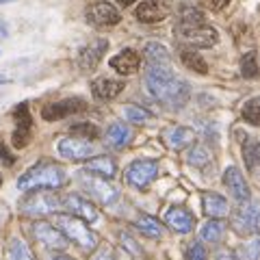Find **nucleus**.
<instances>
[{
    "mask_svg": "<svg viewBox=\"0 0 260 260\" xmlns=\"http://www.w3.org/2000/svg\"><path fill=\"white\" fill-rule=\"evenodd\" d=\"M145 87L152 98H156L169 109H182L189 100V85L182 78H178L169 65H148L145 72Z\"/></svg>",
    "mask_w": 260,
    "mask_h": 260,
    "instance_id": "1",
    "label": "nucleus"
},
{
    "mask_svg": "<svg viewBox=\"0 0 260 260\" xmlns=\"http://www.w3.org/2000/svg\"><path fill=\"white\" fill-rule=\"evenodd\" d=\"M68 176L61 165L54 162H39V165L30 167L18 178V189L24 193L30 191H44V189H59L65 184Z\"/></svg>",
    "mask_w": 260,
    "mask_h": 260,
    "instance_id": "2",
    "label": "nucleus"
},
{
    "mask_svg": "<svg viewBox=\"0 0 260 260\" xmlns=\"http://www.w3.org/2000/svg\"><path fill=\"white\" fill-rule=\"evenodd\" d=\"M54 221L63 230L65 237H68L72 243H76L80 249L93 251L98 247V237L91 230H89V225H87L85 219H80V217L72 215V213H59L54 217Z\"/></svg>",
    "mask_w": 260,
    "mask_h": 260,
    "instance_id": "3",
    "label": "nucleus"
},
{
    "mask_svg": "<svg viewBox=\"0 0 260 260\" xmlns=\"http://www.w3.org/2000/svg\"><path fill=\"white\" fill-rule=\"evenodd\" d=\"M176 37L182 44L191 46V48H213L217 44V30L213 26H208L206 22L202 24H176Z\"/></svg>",
    "mask_w": 260,
    "mask_h": 260,
    "instance_id": "4",
    "label": "nucleus"
},
{
    "mask_svg": "<svg viewBox=\"0 0 260 260\" xmlns=\"http://www.w3.org/2000/svg\"><path fill=\"white\" fill-rule=\"evenodd\" d=\"M63 200H59L56 195L52 193H42V191H30L26 198L20 202V210L26 215H37V217H44V215H50L56 213L61 208Z\"/></svg>",
    "mask_w": 260,
    "mask_h": 260,
    "instance_id": "5",
    "label": "nucleus"
},
{
    "mask_svg": "<svg viewBox=\"0 0 260 260\" xmlns=\"http://www.w3.org/2000/svg\"><path fill=\"white\" fill-rule=\"evenodd\" d=\"M85 18L93 28H111L121 22V13L109 0H98L85 9Z\"/></svg>",
    "mask_w": 260,
    "mask_h": 260,
    "instance_id": "6",
    "label": "nucleus"
},
{
    "mask_svg": "<svg viewBox=\"0 0 260 260\" xmlns=\"http://www.w3.org/2000/svg\"><path fill=\"white\" fill-rule=\"evenodd\" d=\"M158 176V162L156 160H135L126 169V180L135 189H148L152 180Z\"/></svg>",
    "mask_w": 260,
    "mask_h": 260,
    "instance_id": "7",
    "label": "nucleus"
},
{
    "mask_svg": "<svg viewBox=\"0 0 260 260\" xmlns=\"http://www.w3.org/2000/svg\"><path fill=\"white\" fill-rule=\"evenodd\" d=\"M232 228L243 237L260 230V204H245L232 213Z\"/></svg>",
    "mask_w": 260,
    "mask_h": 260,
    "instance_id": "8",
    "label": "nucleus"
},
{
    "mask_svg": "<svg viewBox=\"0 0 260 260\" xmlns=\"http://www.w3.org/2000/svg\"><path fill=\"white\" fill-rule=\"evenodd\" d=\"M32 237L37 239V243H42L44 247L54 249V251H63L70 243V239L63 234L61 228H54V225L46 223V221L32 223Z\"/></svg>",
    "mask_w": 260,
    "mask_h": 260,
    "instance_id": "9",
    "label": "nucleus"
},
{
    "mask_svg": "<svg viewBox=\"0 0 260 260\" xmlns=\"http://www.w3.org/2000/svg\"><path fill=\"white\" fill-rule=\"evenodd\" d=\"M85 109H87V102L83 98H65V100L46 104L42 109V117L46 121H59V119H65L70 115H76V113L85 111Z\"/></svg>",
    "mask_w": 260,
    "mask_h": 260,
    "instance_id": "10",
    "label": "nucleus"
},
{
    "mask_svg": "<svg viewBox=\"0 0 260 260\" xmlns=\"http://www.w3.org/2000/svg\"><path fill=\"white\" fill-rule=\"evenodd\" d=\"M56 150H59V156L68 158V160H87L93 154V145L89 139L83 137H63V139L56 143Z\"/></svg>",
    "mask_w": 260,
    "mask_h": 260,
    "instance_id": "11",
    "label": "nucleus"
},
{
    "mask_svg": "<svg viewBox=\"0 0 260 260\" xmlns=\"http://www.w3.org/2000/svg\"><path fill=\"white\" fill-rule=\"evenodd\" d=\"M109 48V42L107 39H91L87 46L80 48V52L76 56V65L83 72H93L98 68V63L102 61L104 52Z\"/></svg>",
    "mask_w": 260,
    "mask_h": 260,
    "instance_id": "12",
    "label": "nucleus"
},
{
    "mask_svg": "<svg viewBox=\"0 0 260 260\" xmlns=\"http://www.w3.org/2000/svg\"><path fill=\"white\" fill-rule=\"evenodd\" d=\"M13 117H15V130H13V137H11L13 145L15 148H26V145L30 143V126H32L28 104L22 102L20 107H15Z\"/></svg>",
    "mask_w": 260,
    "mask_h": 260,
    "instance_id": "13",
    "label": "nucleus"
},
{
    "mask_svg": "<svg viewBox=\"0 0 260 260\" xmlns=\"http://www.w3.org/2000/svg\"><path fill=\"white\" fill-rule=\"evenodd\" d=\"M63 206L68 208V213L85 219L87 223H93L98 219V208L87 198H83V195H76V193L65 195V198H63Z\"/></svg>",
    "mask_w": 260,
    "mask_h": 260,
    "instance_id": "14",
    "label": "nucleus"
},
{
    "mask_svg": "<svg viewBox=\"0 0 260 260\" xmlns=\"http://www.w3.org/2000/svg\"><path fill=\"white\" fill-rule=\"evenodd\" d=\"M223 184L237 202H249L251 191H249V186L245 182V178H243V174L237 167H228L223 172Z\"/></svg>",
    "mask_w": 260,
    "mask_h": 260,
    "instance_id": "15",
    "label": "nucleus"
},
{
    "mask_svg": "<svg viewBox=\"0 0 260 260\" xmlns=\"http://www.w3.org/2000/svg\"><path fill=\"white\" fill-rule=\"evenodd\" d=\"M83 184L87 186L89 191H91L93 198L100 200V204H113V202L119 198L117 189L107 182V178H100V176H91V174H89V178L87 176L83 178Z\"/></svg>",
    "mask_w": 260,
    "mask_h": 260,
    "instance_id": "16",
    "label": "nucleus"
},
{
    "mask_svg": "<svg viewBox=\"0 0 260 260\" xmlns=\"http://www.w3.org/2000/svg\"><path fill=\"white\" fill-rule=\"evenodd\" d=\"M167 5L162 0H141L139 7H137V20L143 22V24H156V22H162L167 18Z\"/></svg>",
    "mask_w": 260,
    "mask_h": 260,
    "instance_id": "17",
    "label": "nucleus"
},
{
    "mask_svg": "<svg viewBox=\"0 0 260 260\" xmlns=\"http://www.w3.org/2000/svg\"><path fill=\"white\" fill-rule=\"evenodd\" d=\"M124 91V80H117V78H95L91 83V93L98 102H111Z\"/></svg>",
    "mask_w": 260,
    "mask_h": 260,
    "instance_id": "18",
    "label": "nucleus"
},
{
    "mask_svg": "<svg viewBox=\"0 0 260 260\" xmlns=\"http://www.w3.org/2000/svg\"><path fill=\"white\" fill-rule=\"evenodd\" d=\"M109 65L117 72V74L128 76V74H135V72L139 70L141 56H139V52H137V50H133V48H124V50L117 52V54L109 61Z\"/></svg>",
    "mask_w": 260,
    "mask_h": 260,
    "instance_id": "19",
    "label": "nucleus"
},
{
    "mask_svg": "<svg viewBox=\"0 0 260 260\" xmlns=\"http://www.w3.org/2000/svg\"><path fill=\"white\" fill-rule=\"evenodd\" d=\"M165 223L172 228V230L180 232V234H186L193 230L195 225V217L189 213L186 208H180V206H172L165 213Z\"/></svg>",
    "mask_w": 260,
    "mask_h": 260,
    "instance_id": "20",
    "label": "nucleus"
},
{
    "mask_svg": "<svg viewBox=\"0 0 260 260\" xmlns=\"http://www.w3.org/2000/svg\"><path fill=\"white\" fill-rule=\"evenodd\" d=\"M85 174H91V176H100V178H113L117 174V165L111 156H93L91 160H87L85 165Z\"/></svg>",
    "mask_w": 260,
    "mask_h": 260,
    "instance_id": "21",
    "label": "nucleus"
},
{
    "mask_svg": "<svg viewBox=\"0 0 260 260\" xmlns=\"http://www.w3.org/2000/svg\"><path fill=\"white\" fill-rule=\"evenodd\" d=\"M162 137H165V143H167L172 150H182V148H186V145H191V143H193L195 133H193L191 128L174 126V128H169Z\"/></svg>",
    "mask_w": 260,
    "mask_h": 260,
    "instance_id": "22",
    "label": "nucleus"
},
{
    "mask_svg": "<svg viewBox=\"0 0 260 260\" xmlns=\"http://www.w3.org/2000/svg\"><path fill=\"white\" fill-rule=\"evenodd\" d=\"M130 139H133V130H130V126H126L124 121H115V124L109 126L107 143L111 145V148H115V150L126 148V145L130 143Z\"/></svg>",
    "mask_w": 260,
    "mask_h": 260,
    "instance_id": "23",
    "label": "nucleus"
},
{
    "mask_svg": "<svg viewBox=\"0 0 260 260\" xmlns=\"http://www.w3.org/2000/svg\"><path fill=\"white\" fill-rule=\"evenodd\" d=\"M202 208H204V213L210 217V219H221L228 215V200L221 198L219 193H204V198H202Z\"/></svg>",
    "mask_w": 260,
    "mask_h": 260,
    "instance_id": "24",
    "label": "nucleus"
},
{
    "mask_svg": "<svg viewBox=\"0 0 260 260\" xmlns=\"http://www.w3.org/2000/svg\"><path fill=\"white\" fill-rule=\"evenodd\" d=\"M180 61L184 63L186 70L195 72V74H206L208 72V63L204 61V56L200 52H195V48H191V46L180 48Z\"/></svg>",
    "mask_w": 260,
    "mask_h": 260,
    "instance_id": "25",
    "label": "nucleus"
},
{
    "mask_svg": "<svg viewBox=\"0 0 260 260\" xmlns=\"http://www.w3.org/2000/svg\"><path fill=\"white\" fill-rule=\"evenodd\" d=\"M243 160L249 174H258L260 172V141L258 139H245L243 143Z\"/></svg>",
    "mask_w": 260,
    "mask_h": 260,
    "instance_id": "26",
    "label": "nucleus"
},
{
    "mask_svg": "<svg viewBox=\"0 0 260 260\" xmlns=\"http://www.w3.org/2000/svg\"><path fill=\"white\" fill-rule=\"evenodd\" d=\"M143 56H145V61H148V65H169V52L162 44L150 42L145 46Z\"/></svg>",
    "mask_w": 260,
    "mask_h": 260,
    "instance_id": "27",
    "label": "nucleus"
},
{
    "mask_svg": "<svg viewBox=\"0 0 260 260\" xmlns=\"http://www.w3.org/2000/svg\"><path fill=\"white\" fill-rule=\"evenodd\" d=\"M223 232H225V223L221 221V219H210V221H206L204 225H202L200 237L204 241H208V243H217L223 237Z\"/></svg>",
    "mask_w": 260,
    "mask_h": 260,
    "instance_id": "28",
    "label": "nucleus"
},
{
    "mask_svg": "<svg viewBox=\"0 0 260 260\" xmlns=\"http://www.w3.org/2000/svg\"><path fill=\"white\" fill-rule=\"evenodd\" d=\"M137 230H139L141 234H145L148 239H160L162 237V228L154 217H139Z\"/></svg>",
    "mask_w": 260,
    "mask_h": 260,
    "instance_id": "29",
    "label": "nucleus"
},
{
    "mask_svg": "<svg viewBox=\"0 0 260 260\" xmlns=\"http://www.w3.org/2000/svg\"><path fill=\"white\" fill-rule=\"evenodd\" d=\"M204 20V13H202L198 7L193 5H182L180 11H178V24H202Z\"/></svg>",
    "mask_w": 260,
    "mask_h": 260,
    "instance_id": "30",
    "label": "nucleus"
},
{
    "mask_svg": "<svg viewBox=\"0 0 260 260\" xmlns=\"http://www.w3.org/2000/svg\"><path fill=\"white\" fill-rule=\"evenodd\" d=\"M9 260H35V256H32V251L24 241L13 239L9 243Z\"/></svg>",
    "mask_w": 260,
    "mask_h": 260,
    "instance_id": "31",
    "label": "nucleus"
},
{
    "mask_svg": "<svg viewBox=\"0 0 260 260\" xmlns=\"http://www.w3.org/2000/svg\"><path fill=\"white\" fill-rule=\"evenodd\" d=\"M243 119L249 121V124L254 126H260V95L258 98H251V100L245 102V107H243Z\"/></svg>",
    "mask_w": 260,
    "mask_h": 260,
    "instance_id": "32",
    "label": "nucleus"
},
{
    "mask_svg": "<svg viewBox=\"0 0 260 260\" xmlns=\"http://www.w3.org/2000/svg\"><path fill=\"white\" fill-rule=\"evenodd\" d=\"M186 160H189L193 167H206L210 162V152L204 148V145H193V148L189 150Z\"/></svg>",
    "mask_w": 260,
    "mask_h": 260,
    "instance_id": "33",
    "label": "nucleus"
},
{
    "mask_svg": "<svg viewBox=\"0 0 260 260\" xmlns=\"http://www.w3.org/2000/svg\"><path fill=\"white\" fill-rule=\"evenodd\" d=\"M124 115L128 121H133V124H145V121L152 119V113L145 111L143 107H137V104H128L124 109Z\"/></svg>",
    "mask_w": 260,
    "mask_h": 260,
    "instance_id": "34",
    "label": "nucleus"
},
{
    "mask_svg": "<svg viewBox=\"0 0 260 260\" xmlns=\"http://www.w3.org/2000/svg\"><path fill=\"white\" fill-rule=\"evenodd\" d=\"M241 74L245 76V78H256V76L260 74L256 52H247V54L241 59Z\"/></svg>",
    "mask_w": 260,
    "mask_h": 260,
    "instance_id": "35",
    "label": "nucleus"
},
{
    "mask_svg": "<svg viewBox=\"0 0 260 260\" xmlns=\"http://www.w3.org/2000/svg\"><path fill=\"white\" fill-rule=\"evenodd\" d=\"M72 135L83 137V139H98L100 130H98V126H93V124H89V121H85V124H74V126H72Z\"/></svg>",
    "mask_w": 260,
    "mask_h": 260,
    "instance_id": "36",
    "label": "nucleus"
},
{
    "mask_svg": "<svg viewBox=\"0 0 260 260\" xmlns=\"http://www.w3.org/2000/svg\"><path fill=\"white\" fill-rule=\"evenodd\" d=\"M243 258L245 260H260V237L245 243V247H243Z\"/></svg>",
    "mask_w": 260,
    "mask_h": 260,
    "instance_id": "37",
    "label": "nucleus"
},
{
    "mask_svg": "<svg viewBox=\"0 0 260 260\" xmlns=\"http://www.w3.org/2000/svg\"><path fill=\"white\" fill-rule=\"evenodd\" d=\"M206 249L202 243H193V245L189 247V260H206Z\"/></svg>",
    "mask_w": 260,
    "mask_h": 260,
    "instance_id": "38",
    "label": "nucleus"
},
{
    "mask_svg": "<svg viewBox=\"0 0 260 260\" xmlns=\"http://www.w3.org/2000/svg\"><path fill=\"white\" fill-rule=\"evenodd\" d=\"M200 3L204 5L206 9H210V11H221L223 7L230 5V0H200Z\"/></svg>",
    "mask_w": 260,
    "mask_h": 260,
    "instance_id": "39",
    "label": "nucleus"
},
{
    "mask_svg": "<svg viewBox=\"0 0 260 260\" xmlns=\"http://www.w3.org/2000/svg\"><path fill=\"white\" fill-rule=\"evenodd\" d=\"M0 160H3V162H5V165H7V167H11V165H13V162H15V158H13V154H11L9 150H7V145H5V143H0Z\"/></svg>",
    "mask_w": 260,
    "mask_h": 260,
    "instance_id": "40",
    "label": "nucleus"
},
{
    "mask_svg": "<svg viewBox=\"0 0 260 260\" xmlns=\"http://www.w3.org/2000/svg\"><path fill=\"white\" fill-rule=\"evenodd\" d=\"M119 239H121V243H124V247H128L130 251H133V254H141V249L135 245V241L128 237V234H119Z\"/></svg>",
    "mask_w": 260,
    "mask_h": 260,
    "instance_id": "41",
    "label": "nucleus"
},
{
    "mask_svg": "<svg viewBox=\"0 0 260 260\" xmlns=\"http://www.w3.org/2000/svg\"><path fill=\"white\" fill-rule=\"evenodd\" d=\"M93 260H113V254H111V249H102L100 254H98Z\"/></svg>",
    "mask_w": 260,
    "mask_h": 260,
    "instance_id": "42",
    "label": "nucleus"
},
{
    "mask_svg": "<svg viewBox=\"0 0 260 260\" xmlns=\"http://www.w3.org/2000/svg\"><path fill=\"white\" fill-rule=\"evenodd\" d=\"M5 37H9V26H7V22L0 20V39H5Z\"/></svg>",
    "mask_w": 260,
    "mask_h": 260,
    "instance_id": "43",
    "label": "nucleus"
},
{
    "mask_svg": "<svg viewBox=\"0 0 260 260\" xmlns=\"http://www.w3.org/2000/svg\"><path fill=\"white\" fill-rule=\"evenodd\" d=\"M217 260H234V256L230 254V251H219V254H217Z\"/></svg>",
    "mask_w": 260,
    "mask_h": 260,
    "instance_id": "44",
    "label": "nucleus"
},
{
    "mask_svg": "<svg viewBox=\"0 0 260 260\" xmlns=\"http://www.w3.org/2000/svg\"><path fill=\"white\" fill-rule=\"evenodd\" d=\"M135 3H137V0H119L121 7H130V5H135Z\"/></svg>",
    "mask_w": 260,
    "mask_h": 260,
    "instance_id": "45",
    "label": "nucleus"
},
{
    "mask_svg": "<svg viewBox=\"0 0 260 260\" xmlns=\"http://www.w3.org/2000/svg\"><path fill=\"white\" fill-rule=\"evenodd\" d=\"M52 260H72L70 256H65V254H59V256H54Z\"/></svg>",
    "mask_w": 260,
    "mask_h": 260,
    "instance_id": "46",
    "label": "nucleus"
},
{
    "mask_svg": "<svg viewBox=\"0 0 260 260\" xmlns=\"http://www.w3.org/2000/svg\"><path fill=\"white\" fill-rule=\"evenodd\" d=\"M9 3H13V0H0V5H9Z\"/></svg>",
    "mask_w": 260,
    "mask_h": 260,
    "instance_id": "47",
    "label": "nucleus"
},
{
    "mask_svg": "<svg viewBox=\"0 0 260 260\" xmlns=\"http://www.w3.org/2000/svg\"><path fill=\"white\" fill-rule=\"evenodd\" d=\"M5 83H9V78H0V85H5Z\"/></svg>",
    "mask_w": 260,
    "mask_h": 260,
    "instance_id": "48",
    "label": "nucleus"
}]
</instances>
